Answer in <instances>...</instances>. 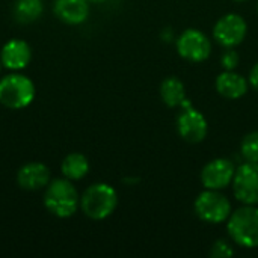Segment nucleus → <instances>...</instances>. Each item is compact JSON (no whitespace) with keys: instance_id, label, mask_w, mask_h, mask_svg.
<instances>
[{"instance_id":"17","label":"nucleus","mask_w":258,"mask_h":258,"mask_svg":"<svg viewBox=\"0 0 258 258\" xmlns=\"http://www.w3.org/2000/svg\"><path fill=\"white\" fill-rule=\"evenodd\" d=\"M60 172L65 178L71 181L82 180L89 172V162L86 156L80 153H70L60 163Z\"/></svg>"},{"instance_id":"4","label":"nucleus","mask_w":258,"mask_h":258,"mask_svg":"<svg viewBox=\"0 0 258 258\" xmlns=\"http://www.w3.org/2000/svg\"><path fill=\"white\" fill-rule=\"evenodd\" d=\"M35 83L23 74H8L0 79V104L8 109H24L35 100Z\"/></svg>"},{"instance_id":"13","label":"nucleus","mask_w":258,"mask_h":258,"mask_svg":"<svg viewBox=\"0 0 258 258\" xmlns=\"http://www.w3.org/2000/svg\"><path fill=\"white\" fill-rule=\"evenodd\" d=\"M53 12L65 24L77 26L88 20L89 3L86 0H54Z\"/></svg>"},{"instance_id":"5","label":"nucleus","mask_w":258,"mask_h":258,"mask_svg":"<svg viewBox=\"0 0 258 258\" xmlns=\"http://www.w3.org/2000/svg\"><path fill=\"white\" fill-rule=\"evenodd\" d=\"M197 216L207 224H222L228 221L231 212L230 200L219 190L206 189L195 200Z\"/></svg>"},{"instance_id":"25","label":"nucleus","mask_w":258,"mask_h":258,"mask_svg":"<svg viewBox=\"0 0 258 258\" xmlns=\"http://www.w3.org/2000/svg\"><path fill=\"white\" fill-rule=\"evenodd\" d=\"M257 9H258V6H257Z\"/></svg>"},{"instance_id":"12","label":"nucleus","mask_w":258,"mask_h":258,"mask_svg":"<svg viewBox=\"0 0 258 258\" xmlns=\"http://www.w3.org/2000/svg\"><path fill=\"white\" fill-rule=\"evenodd\" d=\"M50 183V169L41 162H29L17 172V184L24 190H41Z\"/></svg>"},{"instance_id":"1","label":"nucleus","mask_w":258,"mask_h":258,"mask_svg":"<svg viewBox=\"0 0 258 258\" xmlns=\"http://www.w3.org/2000/svg\"><path fill=\"white\" fill-rule=\"evenodd\" d=\"M45 209L56 218L65 219L80 209V195L68 178H56L48 183L44 194Z\"/></svg>"},{"instance_id":"7","label":"nucleus","mask_w":258,"mask_h":258,"mask_svg":"<svg viewBox=\"0 0 258 258\" xmlns=\"http://www.w3.org/2000/svg\"><path fill=\"white\" fill-rule=\"evenodd\" d=\"M233 192L237 201L245 206L258 204V163L246 162L236 169L233 180Z\"/></svg>"},{"instance_id":"10","label":"nucleus","mask_w":258,"mask_h":258,"mask_svg":"<svg viewBox=\"0 0 258 258\" xmlns=\"http://www.w3.org/2000/svg\"><path fill=\"white\" fill-rule=\"evenodd\" d=\"M236 168L228 159H215L209 162L201 171V183L206 189L222 190L234 180Z\"/></svg>"},{"instance_id":"3","label":"nucleus","mask_w":258,"mask_h":258,"mask_svg":"<svg viewBox=\"0 0 258 258\" xmlns=\"http://www.w3.org/2000/svg\"><path fill=\"white\" fill-rule=\"evenodd\" d=\"M227 230L236 245L254 249L258 248V209L245 206L233 212L228 218Z\"/></svg>"},{"instance_id":"8","label":"nucleus","mask_w":258,"mask_h":258,"mask_svg":"<svg viewBox=\"0 0 258 258\" xmlns=\"http://www.w3.org/2000/svg\"><path fill=\"white\" fill-rule=\"evenodd\" d=\"M248 24L239 14H227L221 17L213 27V38L222 47L233 48L246 38Z\"/></svg>"},{"instance_id":"16","label":"nucleus","mask_w":258,"mask_h":258,"mask_svg":"<svg viewBox=\"0 0 258 258\" xmlns=\"http://www.w3.org/2000/svg\"><path fill=\"white\" fill-rule=\"evenodd\" d=\"M44 12L42 0H15L12 5L14 20L20 24H30L41 18Z\"/></svg>"},{"instance_id":"14","label":"nucleus","mask_w":258,"mask_h":258,"mask_svg":"<svg viewBox=\"0 0 258 258\" xmlns=\"http://www.w3.org/2000/svg\"><path fill=\"white\" fill-rule=\"evenodd\" d=\"M216 91L228 100H239L248 92V82L234 71H224L216 79Z\"/></svg>"},{"instance_id":"11","label":"nucleus","mask_w":258,"mask_h":258,"mask_svg":"<svg viewBox=\"0 0 258 258\" xmlns=\"http://www.w3.org/2000/svg\"><path fill=\"white\" fill-rule=\"evenodd\" d=\"M32 60L30 45L18 38L9 39L0 50V62L5 68L11 71L24 70Z\"/></svg>"},{"instance_id":"6","label":"nucleus","mask_w":258,"mask_h":258,"mask_svg":"<svg viewBox=\"0 0 258 258\" xmlns=\"http://www.w3.org/2000/svg\"><path fill=\"white\" fill-rule=\"evenodd\" d=\"M178 135L190 144H200L206 139L209 132V124L206 116L197 110L189 100L181 104V112L177 116Z\"/></svg>"},{"instance_id":"22","label":"nucleus","mask_w":258,"mask_h":258,"mask_svg":"<svg viewBox=\"0 0 258 258\" xmlns=\"http://www.w3.org/2000/svg\"><path fill=\"white\" fill-rule=\"evenodd\" d=\"M88 3H104V2H107V0H86Z\"/></svg>"},{"instance_id":"18","label":"nucleus","mask_w":258,"mask_h":258,"mask_svg":"<svg viewBox=\"0 0 258 258\" xmlns=\"http://www.w3.org/2000/svg\"><path fill=\"white\" fill-rule=\"evenodd\" d=\"M240 151L246 162H257L258 163V132H252L243 138Z\"/></svg>"},{"instance_id":"21","label":"nucleus","mask_w":258,"mask_h":258,"mask_svg":"<svg viewBox=\"0 0 258 258\" xmlns=\"http://www.w3.org/2000/svg\"><path fill=\"white\" fill-rule=\"evenodd\" d=\"M249 83L254 89L258 91V62L252 67L251 73H249Z\"/></svg>"},{"instance_id":"20","label":"nucleus","mask_w":258,"mask_h":258,"mask_svg":"<svg viewBox=\"0 0 258 258\" xmlns=\"http://www.w3.org/2000/svg\"><path fill=\"white\" fill-rule=\"evenodd\" d=\"M240 57L234 50H227L221 57V65L225 71H234L239 67Z\"/></svg>"},{"instance_id":"23","label":"nucleus","mask_w":258,"mask_h":258,"mask_svg":"<svg viewBox=\"0 0 258 258\" xmlns=\"http://www.w3.org/2000/svg\"><path fill=\"white\" fill-rule=\"evenodd\" d=\"M234 2H245V0H234Z\"/></svg>"},{"instance_id":"15","label":"nucleus","mask_w":258,"mask_h":258,"mask_svg":"<svg viewBox=\"0 0 258 258\" xmlns=\"http://www.w3.org/2000/svg\"><path fill=\"white\" fill-rule=\"evenodd\" d=\"M160 97L168 107H181V104L187 100L184 83L178 77H166L160 85Z\"/></svg>"},{"instance_id":"24","label":"nucleus","mask_w":258,"mask_h":258,"mask_svg":"<svg viewBox=\"0 0 258 258\" xmlns=\"http://www.w3.org/2000/svg\"><path fill=\"white\" fill-rule=\"evenodd\" d=\"M0 65H2V62H0Z\"/></svg>"},{"instance_id":"19","label":"nucleus","mask_w":258,"mask_h":258,"mask_svg":"<svg viewBox=\"0 0 258 258\" xmlns=\"http://www.w3.org/2000/svg\"><path fill=\"white\" fill-rule=\"evenodd\" d=\"M233 255H234V249L225 240L215 242V245L212 246V251H210V257L215 258H228L233 257Z\"/></svg>"},{"instance_id":"9","label":"nucleus","mask_w":258,"mask_h":258,"mask_svg":"<svg viewBox=\"0 0 258 258\" xmlns=\"http://www.w3.org/2000/svg\"><path fill=\"white\" fill-rule=\"evenodd\" d=\"M177 51L189 62H204L212 53V42L201 30L187 29L177 39Z\"/></svg>"},{"instance_id":"2","label":"nucleus","mask_w":258,"mask_h":258,"mask_svg":"<svg viewBox=\"0 0 258 258\" xmlns=\"http://www.w3.org/2000/svg\"><path fill=\"white\" fill-rule=\"evenodd\" d=\"M118 206V194L107 183L91 184L80 197V210L92 221L109 218Z\"/></svg>"}]
</instances>
